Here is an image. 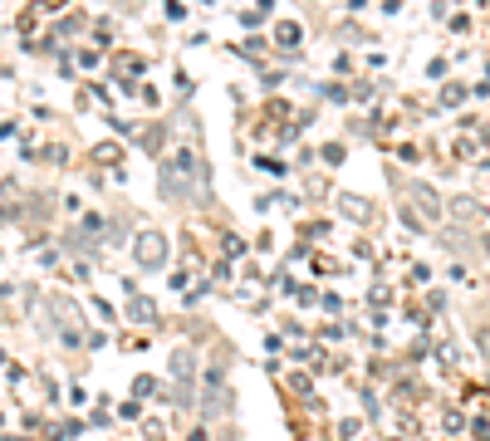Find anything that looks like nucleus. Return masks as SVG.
<instances>
[{
    "mask_svg": "<svg viewBox=\"0 0 490 441\" xmlns=\"http://www.w3.org/2000/svg\"><path fill=\"white\" fill-rule=\"evenodd\" d=\"M162 236H148V240H142V260H148V265H158V260H162Z\"/></svg>",
    "mask_w": 490,
    "mask_h": 441,
    "instance_id": "obj_1",
    "label": "nucleus"
}]
</instances>
